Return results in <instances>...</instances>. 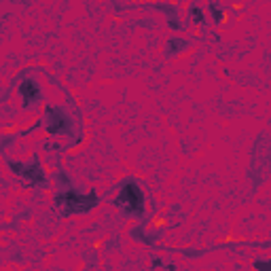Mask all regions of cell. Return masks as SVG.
Instances as JSON below:
<instances>
[{
	"label": "cell",
	"mask_w": 271,
	"mask_h": 271,
	"mask_svg": "<svg viewBox=\"0 0 271 271\" xmlns=\"http://www.w3.org/2000/svg\"><path fill=\"white\" fill-rule=\"evenodd\" d=\"M21 89H23V93H26V98H28V100L32 98V93H34V91H32V87H30V83H26V85L21 87Z\"/></svg>",
	"instance_id": "obj_2"
},
{
	"label": "cell",
	"mask_w": 271,
	"mask_h": 271,
	"mask_svg": "<svg viewBox=\"0 0 271 271\" xmlns=\"http://www.w3.org/2000/svg\"><path fill=\"white\" fill-rule=\"evenodd\" d=\"M127 197L132 199V205H134V208H140V193H138V189H136V187H127L121 199H127Z\"/></svg>",
	"instance_id": "obj_1"
}]
</instances>
